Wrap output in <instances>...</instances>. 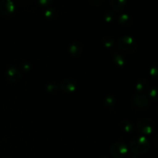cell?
<instances>
[{
    "mask_svg": "<svg viewBox=\"0 0 158 158\" xmlns=\"http://www.w3.org/2000/svg\"><path fill=\"white\" fill-rule=\"evenodd\" d=\"M151 143L145 136L139 135L133 137L130 142V149L132 154L135 155H141L149 151Z\"/></svg>",
    "mask_w": 158,
    "mask_h": 158,
    "instance_id": "cell-1",
    "label": "cell"
},
{
    "mask_svg": "<svg viewBox=\"0 0 158 158\" xmlns=\"http://www.w3.org/2000/svg\"><path fill=\"white\" fill-rule=\"evenodd\" d=\"M117 48L121 52L132 54L137 49V43L135 39L129 35H124L118 39L117 43Z\"/></svg>",
    "mask_w": 158,
    "mask_h": 158,
    "instance_id": "cell-2",
    "label": "cell"
},
{
    "mask_svg": "<svg viewBox=\"0 0 158 158\" xmlns=\"http://www.w3.org/2000/svg\"><path fill=\"white\" fill-rule=\"evenodd\" d=\"M155 122L149 117H142L137 120V130L140 135H149L155 129Z\"/></svg>",
    "mask_w": 158,
    "mask_h": 158,
    "instance_id": "cell-3",
    "label": "cell"
},
{
    "mask_svg": "<svg viewBox=\"0 0 158 158\" xmlns=\"http://www.w3.org/2000/svg\"><path fill=\"white\" fill-rule=\"evenodd\" d=\"M128 152V148L126 143L122 140L116 141L111 145L110 148V153L114 158H123L127 155Z\"/></svg>",
    "mask_w": 158,
    "mask_h": 158,
    "instance_id": "cell-4",
    "label": "cell"
},
{
    "mask_svg": "<svg viewBox=\"0 0 158 158\" xmlns=\"http://www.w3.org/2000/svg\"><path fill=\"white\" fill-rule=\"evenodd\" d=\"M60 89L64 94H70L74 92L77 87V81L73 77H67L62 80Z\"/></svg>",
    "mask_w": 158,
    "mask_h": 158,
    "instance_id": "cell-5",
    "label": "cell"
},
{
    "mask_svg": "<svg viewBox=\"0 0 158 158\" xmlns=\"http://www.w3.org/2000/svg\"><path fill=\"white\" fill-rule=\"evenodd\" d=\"M132 101L139 108L147 107L150 104V99L148 94L143 93H134L132 97Z\"/></svg>",
    "mask_w": 158,
    "mask_h": 158,
    "instance_id": "cell-6",
    "label": "cell"
},
{
    "mask_svg": "<svg viewBox=\"0 0 158 158\" xmlns=\"http://www.w3.org/2000/svg\"><path fill=\"white\" fill-rule=\"evenodd\" d=\"M5 77L10 83H18L22 78V73L19 69L15 66H9L5 70Z\"/></svg>",
    "mask_w": 158,
    "mask_h": 158,
    "instance_id": "cell-7",
    "label": "cell"
},
{
    "mask_svg": "<svg viewBox=\"0 0 158 158\" xmlns=\"http://www.w3.org/2000/svg\"><path fill=\"white\" fill-rule=\"evenodd\" d=\"M15 10V5L12 0L0 1V14L3 16H9Z\"/></svg>",
    "mask_w": 158,
    "mask_h": 158,
    "instance_id": "cell-8",
    "label": "cell"
},
{
    "mask_svg": "<svg viewBox=\"0 0 158 158\" xmlns=\"http://www.w3.org/2000/svg\"><path fill=\"white\" fill-rule=\"evenodd\" d=\"M83 50H84V46L83 44L80 41H73L68 47V51L69 53L73 57H80L83 54Z\"/></svg>",
    "mask_w": 158,
    "mask_h": 158,
    "instance_id": "cell-9",
    "label": "cell"
},
{
    "mask_svg": "<svg viewBox=\"0 0 158 158\" xmlns=\"http://www.w3.org/2000/svg\"><path fill=\"white\" fill-rule=\"evenodd\" d=\"M113 62L117 65L118 67H123L126 64V57L122 52L114 50L112 54Z\"/></svg>",
    "mask_w": 158,
    "mask_h": 158,
    "instance_id": "cell-10",
    "label": "cell"
},
{
    "mask_svg": "<svg viewBox=\"0 0 158 158\" xmlns=\"http://www.w3.org/2000/svg\"><path fill=\"white\" fill-rule=\"evenodd\" d=\"M111 9L114 12H120L126 8V0H110V2Z\"/></svg>",
    "mask_w": 158,
    "mask_h": 158,
    "instance_id": "cell-11",
    "label": "cell"
},
{
    "mask_svg": "<svg viewBox=\"0 0 158 158\" xmlns=\"http://www.w3.org/2000/svg\"><path fill=\"white\" fill-rule=\"evenodd\" d=\"M148 88H149V83H148V79L140 78L137 81V83H136L135 86L136 92L137 93H143V94H146Z\"/></svg>",
    "mask_w": 158,
    "mask_h": 158,
    "instance_id": "cell-12",
    "label": "cell"
},
{
    "mask_svg": "<svg viewBox=\"0 0 158 158\" xmlns=\"http://www.w3.org/2000/svg\"><path fill=\"white\" fill-rule=\"evenodd\" d=\"M117 20L121 26L125 27L131 26L133 24V18L127 13H121L119 15Z\"/></svg>",
    "mask_w": 158,
    "mask_h": 158,
    "instance_id": "cell-13",
    "label": "cell"
},
{
    "mask_svg": "<svg viewBox=\"0 0 158 158\" xmlns=\"http://www.w3.org/2000/svg\"><path fill=\"white\" fill-rule=\"evenodd\" d=\"M120 127L125 133H131L134 130V124L130 120H122L120 122Z\"/></svg>",
    "mask_w": 158,
    "mask_h": 158,
    "instance_id": "cell-14",
    "label": "cell"
},
{
    "mask_svg": "<svg viewBox=\"0 0 158 158\" xmlns=\"http://www.w3.org/2000/svg\"><path fill=\"white\" fill-rule=\"evenodd\" d=\"M116 97L112 94H107L103 99V106L108 109H112L116 106Z\"/></svg>",
    "mask_w": 158,
    "mask_h": 158,
    "instance_id": "cell-15",
    "label": "cell"
},
{
    "mask_svg": "<svg viewBox=\"0 0 158 158\" xmlns=\"http://www.w3.org/2000/svg\"><path fill=\"white\" fill-rule=\"evenodd\" d=\"M101 43L105 47L110 49H114L115 46V40L112 35H104L102 38Z\"/></svg>",
    "mask_w": 158,
    "mask_h": 158,
    "instance_id": "cell-16",
    "label": "cell"
},
{
    "mask_svg": "<svg viewBox=\"0 0 158 158\" xmlns=\"http://www.w3.org/2000/svg\"><path fill=\"white\" fill-rule=\"evenodd\" d=\"M44 15L48 19H55L57 16V10L53 6L46 7L44 11Z\"/></svg>",
    "mask_w": 158,
    "mask_h": 158,
    "instance_id": "cell-17",
    "label": "cell"
},
{
    "mask_svg": "<svg viewBox=\"0 0 158 158\" xmlns=\"http://www.w3.org/2000/svg\"><path fill=\"white\" fill-rule=\"evenodd\" d=\"M116 18V12H114L112 9H106L103 12V19L106 23H113Z\"/></svg>",
    "mask_w": 158,
    "mask_h": 158,
    "instance_id": "cell-18",
    "label": "cell"
},
{
    "mask_svg": "<svg viewBox=\"0 0 158 158\" xmlns=\"http://www.w3.org/2000/svg\"><path fill=\"white\" fill-rule=\"evenodd\" d=\"M148 96L150 100H152L153 101H157V88L156 86H152L148 90Z\"/></svg>",
    "mask_w": 158,
    "mask_h": 158,
    "instance_id": "cell-19",
    "label": "cell"
},
{
    "mask_svg": "<svg viewBox=\"0 0 158 158\" xmlns=\"http://www.w3.org/2000/svg\"><path fill=\"white\" fill-rule=\"evenodd\" d=\"M46 90L49 93V94H56L58 93L60 87H59L58 85L56 83H49L46 85Z\"/></svg>",
    "mask_w": 158,
    "mask_h": 158,
    "instance_id": "cell-20",
    "label": "cell"
},
{
    "mask_svg": "<svg viewBox=\"0 0 158 158\" xmlns=\"http://www.w3.org/2000/svg\"><path fill=\"white\" fill-rule=\"evenodd\" d=\"M150 74L153 78L157 80L158 77V65L157 62H154L152 65H151V68H150Z\"/></svg>",
    "mask_w": 158,
    "mask_h": 158,
    "instance_id": "cell-21",
    "label": "cell"
},
{
    "mask_svg": "<svg viewBox=\"0 0 158 158\" xmlns=\"http://www.w3.org/2000/svg\"><path fill=\"white\" fill-rule=\"evenodd\" d=\"M20 66H21V69H23V70H24L25 72H29V71L32 69V64H31L30 62L29 61L22 62Z\"/></svg>",
    "mask_w": 158,
    "mask_h": 158,
    "instance_id": "cell-22",
    "label": "cell"
},
{
    "mask_svg": "<svg viewBox=\"0 0 158 158\" xmlns=\"http://www.w3.org/2000/svg\"><path fill=\"white\" fill-rule=\"evenodd\" d=\"M37 3L39 4V6H45V7H49L51 6V4L52 3V0H38Z\"/></svg>",
    "mask_w": 158,
    "mask_h": 158,
    "instance_id": "cell-23",
    "label": "cell"
},
{
    "mask_svg": "<svg viewBox=\"0 0 158 158\" xmlns=\"http://www.w3.org/2000/svg\"><path fill=\"white\" fill-rule=\"evenodd\" d=\"M103 2V0H89V2L94 6H100Z\"/></svg>",
    "mask_w": 158,
    "mask_h": 158,
    "instance_id": "cell-24",
    "label": "cell"
},
{
    "mask_svg": "<svg viewBox=\"0 0 158 158\" xmlns=\"http://www.w3.org/2000/svg\"><path fill=\"white\" fill-rule=\"evenodd\" d=\"M127 158H138V157H137V156L135 155V154H130V155H128Z\"/></svg>",
    "mask_w": 158,
    "mask_h": 158,
    "instance_id": "cell-25",
    "label": "cell"
},
{
    "mask_svg": "<svg viewBox=\"0 0 158 158\" xmlns=\"http://www.w3.org/2000/svg\"><path fill=\"white\" fill-rule=\"evenodd\" d=\"M99 158H110V157H108L107 155H102V156H100Z\"/></svg>",
    "mask_w": 158,
    "mask_h": 158,
    "instance_id": "cell-26",
    "label": "cell"
},
{
    "mask_svg": "<svg viewBox=\"0 0 158 158\" xmlns=\"http://www.w3.org/2000/svg\"><path fill=\"white\" fill-rule=\"evenodd\" d=\"M5 158H9V157H5Z\"/></svg>",
    "mask_w": 158,
    "mask_h": 158,
    "instance_id": "cell-27",
    "label": "cell"
}]
</instances>
